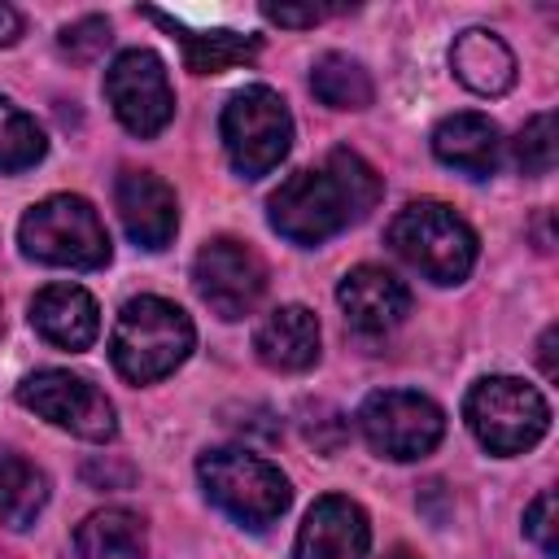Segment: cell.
Instances as JSON below:
<instances>
[{"label": "cell", "instance_id": "6da1fadb", "mask_svg": "<svg viewBox=\"0 0 559 559\" xmlns=\"http://www.w3.org/2000/svg\"><path fill=\"white\" fill-rule=\"evenodd\" d=\"M376 201L380 175L354 148H332L323 166L297 170L271 192L266 218L293 245H323L328 236L358 223Z\"/></svg>", "mask_w": 559, "mask_h": 559}, {"label": "cell", "instance_id": "7a4b0ae2", "mask_svg": "<svg viewBox=\"0 0 559 559\" xmlns=\"http://www.w3.org/2000/svg\"><path fill=\"white\" fill-rule=\"evenodd\" d=\"M192 345H197V328L175 301L131 297L114 323L109 358H114L118 376H127L135 384H153V380L170 376L192 354Z\"/></svg>", "mask_w": 559, "mask_h": 559}, {"label": "cell", "instance_id": "3957f363", "mask_svg": "<svg viewBox=\"0 0 559 559\" xmlns=\"http://www.w3.org/2000/svg\"><path fill=\"white\" fill-rule=\"evenodd\" d=\"M389 249L432 284H463L476 266V231L441 201H411L389 218Z\"/></svg>", "mask_w": 559, "mask_h": 559}, {"label": "cell", "instance_id": "277c9868", "mask_svg": "<svg viewBox=\"0 0 559 559\" xmlns=\"http://www.w3.org/2000/svg\"><path fill=\"white\" fill-rule=\"evenodd\" d=\"M197 476L205 485V498L245 528L275 524L293 502L288 476L275 463H266L262 454H249V450H236V445L205 450L201 463H197Z\"/></svg>", "mask_w": 559, "mask_h": 559}, {"label": "cell", "instance_id": "5b68a950", "mask_svg": "<svg viewBox=\"0 0 559 559\" xmlns=\"http://www.w3.org/2000/svg\"><path fill=\"white\" fill-rule=\"evenodd\" d=\"M17 245L35 262L74 266V271H96L114 253L100 214L92 210V201H83L74 192H57V197H44L39 205H31L22 214Z\"/></svg>", "mask_w": 559, "mask_h": 559}, {"label": "cell", "instance_id": "8992f818", "mask_svg": "<svg viewBox=\"0 0 559 559\" xmlns=\"http://www.w3.org/2000/svg\"><path fill=\"white\" fill-rule=\"evenodd\" d=\"M463 419L489 454H524L550 428L546 397L515 376H485L463 397Z\"/></svg>", "mask_w": 559, "mask_h": 559}, {"label": "cell", "instance_id": "52a82bcc", "mask_svg": "<svg viewBox=\"0 0 559 559\" xmlns=\"http://www.w3.org/2000/svg\"><path fill=\"white\" fill-rule=\"evenodd\" d=\"M218 131H223V148H227L231 166L245 179H262L288 157L293 114H288L280 92H271L262 83H249L223 105Z\"/></svg>", "mask_w": 559, "mask_h": 559}, {"label": "cell", "instance_id": "ba28073f", "mask_svg": "<svg viewBox=\"0 0 559 559\" xmlns=\"http://www.w3.org/2000/svg\"><path fill=\"white\" fill-rule=\"evenodd\" d=\"M358 428L367 445L384 459H419L445 437V415L432 397L411 389H380L358 406Z\"/></svg>", "mask_w": 559, "mask_h": 559}, {"label": "cell", "instance_id": "9c48e42d", "mask_svg": "<svg viewBox=\"0 0 559 559\" xmlns=\"http://www.w3.org/2000/svg\"><path fill=\"white\" fill-rule=\"evenodd\" d=\"M17 402L26 411L44 415L48 424L83 437V441H109L118 432L114 402L87 376H74V371H61V367H48V371L26 376L17 384Z\"/></svg>", "mask_w": 559, "mask_h": 559}, {"label": "cell", "instance_id": "30bf717a", "mask_svg": "<svg viewBox=\"0 0 559 559\" xmlns=\"http://www.w3.org/2000/svg\"><path fill=\"white\" fill-rule=\"evenodd\" d=\"M192 288L218 319H245L266 293V262L236 236H214L192 262Z\"/></svg>", "mask_w": 559, "mask_h": 559}, {"label": "cell", "instance_id": "8fae6325", "mask_svg": "<svg viewBox=\"0 0 559 559\" xmlns=\"http://www.w3.org/2000/svg\"><path fill=\"white\" fill-rule=\"evenodd\" d=\"M105 96L114 105V118L131 135H157L175 118V87L157 52L127 48L105 70Z\"/></svg>", "mask_w": 559, "mask_h": 559}, {"label": "cell", "instance_id": "7c38bea8", "mask_svg": "<svg viewBox=\"0 0 559 559\" xmlns=\"http://www.w3.org/2000/svg\"><path fill=\"white\" fill-rule=\"evenodd\" d=\"M367 546H371L367 511L354 498L328 493L306 511L293 559H367Z\"/></svg>", "mask_w": 559, "mask_h": 559}, {"label": "cell", "instance_id": "4fadbf2b", "mask_svg": "<svg viewBox=\"0 0 559 559\" xmlns=\"http://www.w3.org/2000/svg\"><path fill=\"white\" fill-rule=\"evenodd\" d=\"M114 201H118V218H122L127 236L140 249H166L175 240L179 201H175V188L166 179H157L153 170H122Z\"/></svg>", "mask_w": 559, "mask_h": 559}, {"label": "cell", "instance_id": "5bb4252c", "mask_svg": "<svg viewBox=\"0 0 559 559\" xmlns=\"http://www.w3.org/2000/svg\"><path fill=\"white\" fill-rule=\"evenodd\" d=\"M341 314L362 336H384L411 314V288L384 266H354L336 288Z\"/></svg>", "mask_w": 559, "mask_h": 559}, {"label": "cell", "instance_id": "9a60e30c", "mask_svg": "<svg viewBox=\"0 0 559 559\" xmlns=\"http://www.w3.org/2000/svg\"><path fill=\"white\" fill-rule=\"evenodd\" d=\"M31 328L48 345L79 354V349H87L96 341L100 310H96V301H92L87 288H79V284H48L31 301Z\"/></svg>", "mask_w": 559, "mask_h": 559}, {"label": "cell", "instance_id": "2e32d148", "mask_svg": "<svg viewBox=\"0 0 559 559\" xmlns=\"http://www.w3.org/2000/svg\"><path fill=\"white\" fill-rule=\"evenodd\" d=\"M253 354L271 371H306L319 362V319L306 306H275L258 332H253Z\"/></svg>", "mask_w": 559, "mask_h": 559}, {"label": "cell", "instance_id": "e0dca14e", "mask_svg": "<svg viewBox=\"0 0 559 559\" xmlns=\"http://www.w3.org/2000/svg\"><path fill=\"white\" fill-rule=\"evenodd\" d=\"M450 70H454V79L467 92H476V96H502L515 83V52L507 48L502 35H493L485 26H467L450 44Z\"/></svg>", "mask_w": 559, "mask_h": 559}, {"label": "cell", "instance_id": "ac0fdd59", "mask_svg": "<svg viewBox=\"0 0 559 559\" xmlns=\"http://www.w3.org/2000/svg\"><path fill=\"white\" fill-rule=\"evenodd\" d=\"M432 153L472 179H489L498 170V157H502L498 122L485 114H450L432 131Z\"/></svg>", "mask_w": 559, "mask_h": 559}, {"label": "cell", "instance_id": "d6986e66", "mask_svg": "<svg viewBox=\"0 0 559 559\" xmlns=\"http://www.w3.org/2000/svg\"><path fill=\"white\" fill-rule=\"evenodd\" d=\"M74 555L79 559H144L148 555V542H144L140 515H131L122 507L92 511L74 528Z\"/></svg>", "mask_w": 559, "mask_h": 559}, {"label": "cell", "instance_id": "ffe728a7", "mask_svg": "<svg viewBox=\"0 0 559 559\" xmlns=\"http://www.w3.org/2000/svg\"><path fill=\"white\" fill-rule=\"evenodd\" d=\"M153 17H157L166 31L179 35L183 61H188L192 74H218V70H231V66H245V61H253L258 48H262L258 35H240V31H188V26H179L175 17H166V13H153Z\"/></svg>", "mask_w": 559, "mask_h": 559}, {"label": "cell", "instance_id": "44dd1931", "mask_svg": "<svg viewBox=\"0 0 559 559\" xmlns=\"http://www.w3.org/2000/svg\"><path fill=\"white\" fill-rule=\"evenodd\" d=\"M44 502H48V476L31 459L0 450V520L9 528H31Z\"/></svg>", "mask_w": 559, "mask_h": 559}, {"label": "cell", "instance_id": "7402d4cb", "mask_svg": "<svg viewBox=\"0 0 559 559\" xmlns=\"http://www.w3.org/2000/svg\"><path fill=\"white\" fill-rule=\"evenodd\" d=\"M310 92L328 105V109H367L376 87H371V74L345 57V52H323L310 70Z\"/></svg>", "mask_w": 559, "mask_h": 559}, {"label": "cell", "instance_id": "603a6c76", "mask_svg": "<svg viewBox=\"0 0 559 559\" xmlns=\"http://www.w3.org/2000/svg\"><path fill=\"white\" fill-rule=\"evenodd\" d=\"M48 153L39 122L0 96V170H26Z\"/></svg>", "mask_w": 559, "mask_h": 559}, {"label": "cell", "instance_id": "cb8c5ba5", "mask_svg": "<svg viewBox=\"0 0 559 559\" xmlns=\"http://www.w3.org/2000/svg\"><path fill=\"white\" fill-rule=\"evenodd\" d=\"M515 166L533 179L555 170V114H533L515 135Z\"/></svg>", "mask_w": 559, "mask_h": 559}, {"label": "cell", "instance_id": "d4e9b609", "mask_svg": "<svg viewBox=\"0 0 559 559\" xmlns=\"http://www.w3.org/2000/svg\"><path fill=\"white\" fill-rule=\"evenodd\" d=\"M524 533L537 542V550H542L546 559L559 555V502H555V489H542V493L528 502V511H524Z\"/></svg>", "mask_w": 559, "mask_h": 559}, {"label": "cell", "instance_id": "484cf974", "mask_svg": "<svg viewBox=\"0 0 559 559\" xmlns=\"http://www.w3.org/2000/svg\"><path fill=\"white\" fill-rule=\"evenodd\" d=\"M109 39L114 35H109L105 17H79V22H70L61 31V52L74 57V61H92V57H100L109 48Z\"/></svg>", "mask_w": 559, "mask_h": 559}, {"label": "cell", "instance_id": "4316f807", "mask_svg": "<svg viewBox=\"0 0 559 559\" xmlns=\"http://www.w3.org/2000/svg\"><path fill=\"white\" fill-rule=\"evenodd\" d=\"M262 13L271 22H280V26H314V22L332 17V13H341V4H275V0H266Z\"/></svg>", "mask_w": 559, "mask_h": 559}, {"label": "cell", "instance_id": "83f0119b", "mask_svg": "<svg viewBox=\"0 0 559 559\" xmlns=\"http://www.w3.org/2000/svg\"><path fill=\"white\" fill-rule=\"evenodd\" d=\"M555 341H559V328H546L542 341H537V358H542V376H546V380L559 376V367H555Z\"/></svg>", "mask_w": 559, "mask_h": 559}, {"label": "cell", "instance_id": "f1b7e54d", "mask_svg": "<svg viewBox=\"0 0 559 559\" xmlns=\"http://www.w3.org/2000/svg\"><path fill=\"white\" fill-rule=\"evenodd\" d=\"M17 35H22V13H17L13 4H4V0H0V48L17 44Z\"/></svg>", "mask_w": 559, "mask_h": 559}, {"label": "cell", "instance_id": "f546056e", "mask_svg": "<svg viewBox=\"0 0 559 559\" xmlns=\"http://www.w3.org/2000/svg\"><path fill=\"white\" fill-rule=\"evenodd\" d=\"M384 559H415L411 550H393V555H384Z\"/></svg>", "mask_w": 559, "mask_h": 559}]
</instances>
